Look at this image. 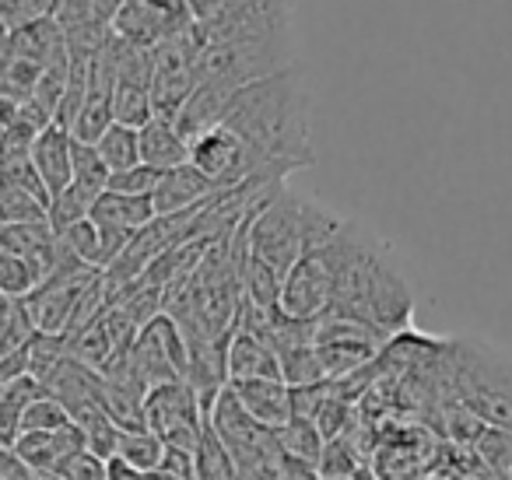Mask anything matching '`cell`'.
I'll return each mask as SVG.
<instances>
[{
    "label": "cell",
    "instance_id": "obj_24",
    "mask_svg": "<svg viewBox=\"0 0 512 480\" xmlns=\"http://www.w3.org/2000/svg\"><path fill=\"white\" fill-rule=\"evenodd\" d=\"M109 179H113V172H109V165L102 162V155L95 151V144L74 141V183H78L81 190L102 197V193L109 190Z\"/></svg>",
    "mask_w": 512,
    "mask_h": 480
},
{
    "label": "cell",
    "instance_id": "obj_6",
    "mask_svg": "<svg viewBox=\"0 0 512 480\" xmlns=\"http://www.w3.org/2000/svg\"><path fill=\"white\" fill-rule=\"evenodd\" d=\"M197 60H200L197 22L151 50V99H155V116L176 120L183 102L200 85Z\"/></svg>",
    "mask_w": 512,
    "mask_h": 480
},
{
    "label": "cell",
    "instance_id": "obj_25",
    "mask_svg": "<svg viewBox=\"0 0 512 480\" xmlns=\"http://www.w3.org/2000/svg\"><path fill=\"white\" fill-rule=\"evenodd\" d=\"M71 414L67 407L57 400V396L43 393L25 407V417H22V435L25 431H60V428H71Z\"/></svg>",
    "mask_w": 512,
    "mask_h": 480
},
{
    "label": "cell",
    "instance_id": "obj_1",
    "mask_svg": "<svg viewBox=\"0 0 512 480\" xmlns=\"http://www.w3.org/2000/svg\"><path fill=\"white\" fill-rule=\"evenodd\" d=\"M221 127L246 141V148L260 162V172L271 179L288 183L292 172L316 165L313 106L299 67L235 88Z\"/></svg>",
    "mask_w": 512,
    "mask_h": 480
},
{
    "label": "cell",
    "instance_id": "obj_31",
    "mask_svg": "<svg viewBox=\"0 0 512 480\" xmlns=\"http://www.w3.org/2000/svg\"><path fill=\"white\" fill-rule=\"evenodd\" d=\"M109 480H151V473L134 470V466L120 463V459H109Z\"/></svg>",
    "mask_w": 512,
    "mask_h": 480
},
{
    "label": "cell",
    "instance_id": "obj_29",
    "mask_svg": "<svg viewBox=\"0 0 512 480\" xmlns=\"http://www.w3.org/2000/svg\"><path fill=\"white\" fill-rule=\"evenodd\" d=\"M271 480H323V477L313 470V466H302V463H292V459H285Z\"/></svg>",
    "mask_w": 512,
    "mask_h": 480
},
{
    "label": "cell",
    "instance_id": "obj_8",
    "mask_svg": "<svg viewBox=\"0 0 512 480\" xmlns=\"http://www.w3.org/2000/svg\"><path fill=\"white\" fill-rule=\"evenodd\" d=\"M386 340L365 323L327 312L316 319V358H320L323 379H348V375L369 368L379 358Z\"/></svg>",
    "mask_w": 512,
    "mask_h": 480
},
{
    "label": "cell",
    "instance_id": "obj_14",
    "mask_svg": "<svg viewBox=\"0 0 512 480\" xmlns=\"http://www.w3.org/2000/svg\"><path fill=\"white\" fill-rule=\"evenodd\" d=\"M246 414L260 421L264 428L278 431L285 421H292V386L285 379H242L228 382Z\"/></svg>",
    "mask_w": 512,
    "mask_h": 480
},
{
    "label": "cell",
    "instance_id": "obj_20",
    "mask_svg": "<svg viewBox=\"0 0 512 480\" xmlns=\"http://www.w3.org/2000/svg\"><path fill=\"white\" fill-rule=\"evenodd\" d=\"M43 281H46L43 270H39L32 260H25V256H18V253H8V249H0V298L29 302Z\"/></svg>",
    "mask_w": 512,
    "mask_h": 480
},
{
    "label": "cell",
    "instance_id": "obj_13",
    "mask_svg": "<svg viewBox=\"0 0 512 480\" xmlns=\"http://www.w3.org/2000/svg\"><path fill=\"white\" fill-rule=\"evenodd\" d=\"M29 158L36 165L39 179L46 183V190H50V197L64 193L74 183V137L64 127H57V123H50L36 137Z\"/></svg>",
    "mask_w": 512,
    "mask_h": 480
},
{
    "label": "cell",
    "instance_id": "obj_32",
    "mask_svg": "<svg viewBox=\"0 0 512 480\" xmlns=\"http://www.w3.org/2000/svg\"><path fill=\"white\" fill-rule=\"evenodd\" d=\"M120 4H123V0H95V4H92V18H95V22H102V25H109L116 11H120Z\"/></svg>",
    "mask_w": 512,
    "mask_h": 480
},
{
    "label": "cell",
    "instance_id": "obj_19",
    "mask_svg": "<svg viewBox=\"0 0 512 480\" xmlns=\"http://www.w3.org/2000/svg\"><path fill=\"white\" fill-rule=\"evenodd\" d=\"M274 435H278V445H281V452H285V459L313 466L316 470L323 442H327V438L320 435V428H316V421H309V417H292V421L281 424Z\"/></svg>",
    "mask_w": 512,
    "mask_h": 480
},
{
    "label": "cell",
    "instance_id": "obj_7",
    "mask_svg": "<svg viewBox=\"0 0 512 480\" xmlns=\"http://www.w3.org/2000/svg\"><path fill=\"white\" fill-rule=\"evenodd\" d=\"M144 428L155 431L165 449L197 452L200 435L207 428V414L200 410L197 393L183 379L162 382L144 396Z\"/></svg>",
    "mask_w": 512,
    "mask_h": 480
},
{
    "label": "cell",
    "instance_id": "obj_4",
    "mask_svg": "<svg viewBox=\"0 0 512 480\" xmlns=\"http://www.w3.org/2000/svg\"><path fill=\"white\" fill-rule=\"evenodd\" d=\"M449 351V382L456 403L481 424L512 435V358L481 340H456Z\"/></svg>",
    "mask_w": 512,
    "mask_h": 480
},
{
    "label": "cell",
    "instance_id": "obj_10",
    "mask_svg": "<svg viewBox=\"0 0 512 480\" xmlns=\"http://www.w3.org/2000/svg\"><path fill=\"white\" fill-rule=\"evenodd\" d=\"M330 305H334V270H330L323 249H316L288 270L278 309L295 319H323Z\"/></svg>",
    "mask_w": 512,
    "mask_h": 480
},
{
    "label": "cell",
    "instance_id": "obj_3",
    "mask_svg": "<svg viewBox=\"0 0 512 480\" xmlns=\"http://www.w3.org/2000/svg\"><path fill=\"white\" fill-rule=\"evenodd\" d=\"M344 228V218L327 204L292 186H281L267 207L249 221V256L288 277L302 256L323 249Z\"/></svg>",
    "mask_w": 512,
    "mask_h": 480
},
{
    "label": "cell",
    "instance_id": "obj_11",
    "mask_svg": "<svg viewBox=\"0 0 512 480\" xmlns=\"http://www.w3.org/2000/svg\"><path fill=\"white\" fill-rule=\"evenodd\" d=\"M15 456L22 459L29 470L36 473H60L81 449H85V435L78 424L60 431H25L18 435V442L11 445Z\"/></svg>",
    "mask_w": 512,
    "mask_h": 480
},
{
    "label": "cell",
    "instance_id": "obj_12",
    "mask_svg": "<svg viewBox=\"0 0 512 480\" xmlns=\"http://www.w3.org/2000/svg\"><path fill=\"white\" fill-rule=\"evenodd\" d=\"M218 193H225V186H218L211 176L197 169V165H179V169H169L162 176L155 190V214L165 218V214H179V211H190V207H200L207 200H214Z\"/></svg>",
    "mask_w": 512,
    "mask_h": 480
},
{
    "label": "cell",
    "instance_id": "obj_22",
    "mask_svg": "<svg viewBox=\"0 0 512 480\" xmlns=\"http://www.w3.org/2000/svg\"><path fill=\"white\" fill-rule=\"evenodd\" d=\"M95 151L102 155V162L109 165V172H127L134 165H141V148H137V127H127V123H113L106 134L99 137Z\"/></svg>",
    "mask_w": 512,
    "mask_h": 480
},
{
    "label": "cell",
    "instance_id": "obj_21",
    "mask_svg": "<svg viewBox=\"0 0 512 480\" xmlns=\"http://www.w3.org/2000/svg\"><path fill=\"white\" fill-rule=\"evenodd\" d=\"M120 463L134 466L141 473H155L165 459V442L148 428H137V431H120V445H116V456Z\"/></svg>",
    "mask_w": 512,
    "mask_h": 480
},
{
    "label": "cell",
    "instance_id": "obj_15",
    "mask_svg": "<svg viewBox=\"0 0 512 480\" xmlns=\"http://www.w3.org/2000/svg\"><path fill=\"white\" fill-rule=\"evenodd\" d=\"M242 379H281V365L267 340L235 323L228 337V382Z\"/></svg>",
    "mask_w": 512,
    "mask_h": 480
},
{
    "label": "cell",
    "instance_id": "obj_30",
    "mask_svg": "<svg viewBox=\"0 0 512 480\" xmlns=\"http://www.w3.org/2000/svg\"><path fill=\"white\" fill-rule=\"evenodd\" d=\"M186 4H190V11H193V22H207V18H214L225 4H232V0H186Z\"/></svg>",
    "mask_w": 512,
    "mask_h": 480
},
{
    "label": "cell",
    "instance_id": "obj_17",
    "mask_svg": "<svg viewBox=\"0 0 512 480\" xmlns=\"http://www.w3.org/2000/svg\"><path fill=\"white\" fill-rule=\"evenodd\" d=\"M137 148H141V162L158 172L179 169V165L190 162V141L165 116H155L137 130Z\"/></svg>",
    "mask_w": 512,
    "mask_h": 480
},
{
    "label": "cell",
    "instance_id": "obj_26",
    "mask_svg": "<svg viewBox=\"0 0 512 480\" xmlns=\"http://www.w3.org/2000/svg\"><path fill=\"white\" fill-rule=\"evenodd\" d=\"M60 0H0V22L8 25L11 32L22 29L39 18H57Z\"/></svg>",
    "mask_w": 512,
    "mask_h": 480
},
{
    "label": "cell",
    "instance_id": "obj_27",
    "mask_svg": "<svg viewBox=\"0 0 512 480\" xmlns=\"http://www.w3.org/2000/svg\"><path fill=\"white\" fill-rule=\"evenodd\" d=\"M165 172L151 169V165H134V169L127 172H116L113 179H109V190L113 193H127V197H155L158 183H162Z\"/></svg>",
    "mask_w": 512,
    "mask_h": 480
},
{
    "label": "cell",
    "instance_id": "obj_16",
    "mask_svg": "<svg viewBox=\"0 0 512 480\" xmlns=\"http://www.w3.org/2000/svg\"><path fill=\"white\" fill-rule=\"evenodd\" d=\"M228 99H232V88H221L214 85V81H200L197 88H193V95L183 102V109L176 113V130L186 137V141H197V137H204L207 130L221 127V120H225V109H228Z\"/></svg>",
    "mask_w": 512,
    "mask_h": 480
},
{
    "label": "cell",
    "instance_id": "obj_5",
    "mask_svg": "<svg viewBox=\"0 0 512 480\" xmlns=\"http://www.w3.org/2000/svg\"><path fill=\"white\" fill-rule=\"evenodd\" d=\"M200 43L295 46L292 0H232L207 22H197Z\"/></svg>",
    "mask_w": 512,
    "mask_h": 480
},
{
    "label": "cell",
    "instance_id": "obj_2",
    "mask_svg": "<svg viewBox=\"0 0 512 480\" xmlns=\"http://www.w3.org/2000/svg\"><path fill=\"white\" fill-rule=\"evenodd\" d=\"M323 256L334 270V316L365 323L383 340L411 330L414 291L383 239L358 221H344L341 232L323 246Z\"/></svg>",
    "mask_w": 512,
    "mask_h": 480
},
{
    "label": "cell",
    "instance_id": "obj_9",
    "mask_svg": "<svg viewBox=\"0 0 512 480\" xmlns=\"http://www.w3.org/2000/svg\"><path fill=\"white\" fill-rule=\"evenodd\" d=\"M190 165H197L204 176H211L225 190L249 183V179H271L260 172V162L246 148V141L228 127H214L204 137H197L190 144ZM271 183H281V179H271Z\"/></svg>",
    "mask_w": 512,
    "mask_h": 480
},
{
    "label": "cell",
    "instance_id": "obj_33",
    "mask_svg": "<svg viewBox=\"0 0 512 480\" xmlns=\"http://www.w3.org/2000/svg\"><path fill=\"white\" fill-rule=\"evenodd\" d=\"M348 480H355V477H348Z\"/></svg>",
    "mask_w": 512,
    "mask_h": 480
},
{
    "label": "cell",
    "instance_id": "obj_23",
    "mask_svg": "<svg viewBox=\"0 0 512 480\" xmlns=\"http://www.w3.org/2000/svg\"><path fill=\"white\" fill-rule=\"evenodd\" d=\"M362 470V456L358 449L351 445V438H330L323 442V452H320V463H316V473L323 480H348Z\"/></svg>",
    "mask_w": 512,
    "mask_h": 480
},
{
    "label": "cell",
    "instance_id": "obj_28",
    "mask_svg": "<svg viewBox=\"0 0 512 480\" xmlns=\"http://www.w3.org/2000/svg\"><path fill=\"white\" fill-rule=\"evenodd\" d=\"M60 477H64V480H109V459L81 449L78 456H74L71 463L60 470Z\"/></svg>",
    "mask_w": 512,
    "mask_h": 480
},
{
    "label": "cell",
    "instance_id": "obj_18",
    "mask_svg": "<svg viewBox=\"0 0 512 480\" xmlns=\"http://www.w3.org/2000/svg\"><path fill=\"white\" fill-rule=\"evenodd\" d=\"M46 389L39 386L32 375H22V379L0 386V445H15L18 435H22V417L25 407H29L36 396H43Z\"/></svg>",
    "mask_w": 512,
    "mask_h": 480
}]
</instances>
